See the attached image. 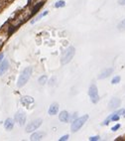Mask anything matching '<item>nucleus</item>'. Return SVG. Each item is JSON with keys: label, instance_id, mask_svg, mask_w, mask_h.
I'll list each match as a JSON object with an SVG mask.
<instances>
[{"label": "nucleus", "instance_id": "21", "mask_svg": "<svg viewBox=\"0 0 125 141\" xmlns=\"http://www.w3.org/2000/svg\"><path fill=\"white\" fill-rule=\"evenodd\" d=\"M115 112L117 113L118 115H123L125 117V109H123V108H122V109H119L118 111H115Z\"/></svg>", "mask_w": 125, "mask_h": 141}, {"label": "nucleus", "instance_id": "10", "mask_svg": "<svg viewBox=\"0 0 125 141\" xmlns=\"http://www.w3.org/2000/svg\"><path fill=\"white\" fill-rule=\"evenodd\" d=\"M112 73H113V69H112V68L105 69L104 71H102V73L98 76V79H106V78H108V77H109V76H110Z\"/></svg>", "mask_w": 125, "mask_h": 141}, {"label": "nucleus", "instance_id": "17", "mask_svg": "<svg viewBox=\"0 0 125 141\" xmlns=\"http://www.w3.org/2000/svg\"><path fill=\"white\" fill-rule=\"evenodd\" d=\"M48 13H49V11H48V10H47V11H45V12H43V13H41L40 15H38L37 17L35 18L34 20H32V21H31V24H35L36 22H38V21H39V20L41 19V18H43L44 16H45V15H47Z\"/></svg>", "mask_w": 125, "mask_h": 141}, {"label": "nucleus", "instance_id": "24", "mask_svg": "<svg viewBox=\"0 0 125 141\" xmlns=\"http://www.w3.org/2000/svg\"><path fill=\"white\" fill-rule=\"evenodd\" d=\"M118 27H119L120 29H125V19L123 20V21H122V22L120 23L119 26H118Z\"/></svg>", "mask_w": 125, "mask_h": 141}, {"label": "nucleus", "instance_id": "2", "mask_svg": "<svg viewBox=\"0 0 125 141\" xmlns=\"http://www.w3.org/2000/svg\"><path fill=\"white\" fill-rule=\"evenodd\" d=\"M74 54H75V49L73 46L68 47L67 50H65L64 53L62 54V59H61V63L62 65H67L68 63L72 61V59L74 58Z\"/></svg>", "mask_w": 125, "mask_h": 141}, {"label": "nucleus", "instance_id": "15", "mask_svg": "<svg viewBox=\"0 0 125 141\" xmlns=\"http://www.w3.org/2000/svg\"><path fill=\"white\" fill-rule=\"evenodd\" d=\"M4 127H5V129L7 130L13 129V127H14V120L11 118H7L6 121L4 122Z\"/></svg>", "mask_w": 125, "mask_h": 141}, {"label": "nucleus", "instance_id": "14", "mask_svg": "<svg viewBox=\"0 0 125 141\" xmlns=\"http://www.w3.org/2000/svg\"><path fill=\"white\" fill-rule=\"evenodd\" d=\"M44 4H45V2L44 1H41V2H39V3H37L36 5L33 7V9H32V12H31V14H30V16H33V15H35L37 12L40 10L41 8L44 6Z\"/></svg>", "mask_w": 125, "mask_h": 141}, {"label": "nucleus", "instance_id": "22", "mask_svg": "<svg viewBox=\"0 0 125 141\" xmlns=\"http://www.w3.org/2000/svg\"><path fill=\"white\" fill-rule=\"evenodd\" d=\"M99 136H91V137H89V140L91 141H97L99 140Z\"/></svg>", "mask_w": 125, "mask_h": 141}, {"label": "nucleus", "instance_id": "11", "mask_svg": "<svg viewBox=\"0 0 125 141\" xmlns=\"http://www.w3.org/2000/svg\"><path fill=\"white\" fill-rule=\"evenodd\" d=\"M9 68V62L7 60H4L2 61L1 64H0V76H2L3 73H6V71Z\"/></svg>", "mask_w": 125, "mask_h": 141}, {"label": "nucleus", "instance_id": "19", "mask_svg": "<svg viewBox=\"0 0 125 141\" xmlns=\"http://www.w3.org/2000/svg\"><path fill=\"white\" fill-rule=\"evenodd\" d=\"M47 79H48L47 76H42V77L39 78L38 82H39V84H40V85H45L46 83H47Z\"/></svg>", "mask_w": 125, "mask_h": 141}, {"label": "nucleus", "instance_id": "7", "mask_svg": "<svg viewBox=\"0 0 125 141\" xmlns=\"http://www.w3.org/2000/svg\"><path fill=\"white\" fill-rule=\"evenodd\" d=\"M120 103H121V100H120L119 98L114 97V98H112V99L109 102L108 107H109V109H115V108L120 106Z\"/></svg>", "mask_w": 125, "mask_h": 141}, {"label": "nucleus", "instance_id": "5", "mask_svg": "<svg viewBox=\"0 0 125 141\" xmlns=\"http://www.w3.org/2000/svg\"><path fill=\"white\" fill-rule=\"evenodd\" d=\"M42 122H43V120L41 118L36 119L34 121H32L31 123H29L28 125H27V127H26V132H27V133H30V132H32V131L37 130L41 125H42Z\"/></svg>", "mask_w": 125, "mask_h": 141}, {"label": "nucleus", "instance_id": "20", "mask_svg": "<svg viewBox=\"0 0 125 141\" xmlns=\"http://www.w3.org/2000/svg\"><path fill=\"white\" fill-rule=\"evenodd\" d=\"M120 79H121V78H120L119 76H116V77H114L113 79H112L111 84H112V85H116V84H118V83H119Z\"/></svg>", "mask_w": 125, "mask_h": 141}, {"label": "nucleus", "instance_id": "25", "mask_svg": "<svg viewBox=\"0 0 125 141\" xmlns=\"http://www.w3.org/2000/svg\"><path fill=\"white\" fill-rule=\"evenodd\" d=\"M68 135H64V136H62L59 140L60 141H66V140H68Z\"/></svg>", "mask_w": 125, "mask_h": 141}, {"label": "nucleus", "instance_id": "27", "mask_svg": "<svg viewBox=\"0 0 125 141\" xmlns=\"http://www.w3.org/2000/svg\"><path fill=\"white\" fill-rule=\"evenodd\" d=\"M3 58H4V54H2V53H1V54H0V62H2V61H3Z\"/></svg>", "mask_w": 125, "mask_h": 141}, {"label": "nucleus", "instance_id": "9", "mask_svg": "<svg viewBox=\"0 0 125 141\" xmlns=\"http://www.w3.org/2000/svg\"><path fill=\"white\" fill-rule=\"evenodd\" d=\"M21 102H22L23 105H25V106H29V105H31L32 103H34V98L32 97V96H23L22 98H21Z\"/></svg>", "mask_w": 125, "mask_h": 141}, {"label": "nucleus", "instance_id": "1", "mask_svg": "<svg viewBox=\"0 0 125 141\" xmlns=\"http://www.w3.org/2000/svg\"><path fill=\"white\" fill-rule=\"evenodd\" d=\"M32 72H33V68L32 67H27L26 69H24V71L21 73L19 79H18L17 82L18 88H22V86H24V85L28 83L29 79L31 78Z\"/></svg>", "mask_w": 125, "mask_h": 141}, {"label": "nucleus", "instance_id": "6", "mask_svg": "<svg viewBox=\"0 0 125 141\" xmlns=\"http://www.w3.org/2000/svg\"><path fill=\"white\" fill-rule=\"evenodd\" d=\"M26 119H27V116L25 112H22V111H18L16 114H15V121L18 122L19 125H24L25 122H26Z\"/></svg>", "mask_w": 125, "mask_h": 141}, {"label": "nucleus", "instance_id": "13", "mask_svg": "<svg viewBox=\"0 0 125 141\" xmlns=\"http://www.w3.org/2000/svg\"><path fill=\"white\" fill-rule=\"evenodd\" d=\"M59 119L63 121V122H68V119H70V114H68V111H66V110H64L62 112L59 114Z\"/></svg>", "mask_w": 125, "mask_h": 141}, {"label": "nucleus", "instance_id": "4", "mask_svg": "<svg viewBox=\"0 0 125 141\" xmlns=\"http://www.w3.org/2000/svg\"><path fill=\"white\" fill-rule=\"evenodd\" d=\"M88 96L91 97V102L93 103H97L99 102V96H98V90H97L96 85L92 84L89 86V90H88Z\"/></svg>", "mask_w": 125, "mask_h": 141}, {"label": "nucleus", "instance_id": "8", "mask_svg": "<svg viewBox=\"0 0 125 141\" xmlns=\"http://www.w3.org/2000/svg\"><path fill=\"white\" fill-rule=\"evenodd\" d=\"M119 118H120V115H118L116 112H114V113H112L110 116H108L107 118L104 120L103 125H107L110 121H118V120H119Z\"/></svg>", "mask_w": 125, "mask_h": 141}, {"label": "nucleus", "instance_id": "16", "mask_svg": "<svg viewBox=\"0 0 125 141\" xmlns=\"http://www.w3.org/2000/svg\"><path fill=\"white\" fill-rule=\"evenodd\" d=\"M44 135H45L44 132H35L34 134L31 135V140H41Z\"/></svg>", "mask_w": 125, "mask_h": 141}, {"label": "nucleus", "instance_id": "23", "mask_svg": "<svg viewBox=\"0 0 125 141\" xmlns=\"http://www.w3.org/2000/svg\"><path fill=\"white\" fill-rule=\"evenodd\" d=\"M120 128V124H116V125H114L113 127L111 128V130L112 131H116V130H118Z\"/></svg>", "mask_w": 125, "mask_h": 141}, {"label": "nucleus", "instance_id": "18", "mask_svg": "<svg viewBox=\"0 0 125 141\" xmlns=\"http://www.w3.org/2000/svg\"><path fill=\"white\" fill-rule=\"evenodd\" d=\"M66 6V2L64 0H59L58 2L55 3V8H61V7H65Z\"/></svg>", "mask_w": 125, "mask_h": 141}, {"label": "nucleus", "instance_id": "28", "mask_svg": "<svg viewBox=\"0 0 125 141\" xmlns=\"http://www.w3.org/2000/svg\"><path fill=\"white\" fill-rule=\"evenodd\" d=\"M0 45H1V41H0Z\"/></svg>", "mask_w": 125, "mask_h": 141}, {"label": "nucleus", "instance_id": "12", "mask_svg": "<svg viewBox=\"0 0 125 141\" xmlns=\"http://www.w3.org/2000/svg\"><path fill=\"white\" fill-rule=\"evenodd\" d=\"M58 111H59V104H58L57 102H55V103H52L50 108H49V114L50 115H55V114H57Z\"/></svg>", "mask_w": 125, "mask_h": 141}, {"label": "nucleus", "instance_id": "3", "mask_svg": "<svg viewBox=\"0 0 125 141\" xmlns=\"http://www.w3.org/2000/svg\"><path fill=\"white\" fill-rule=\"evenodd\" d=\"M88 117H89V116H88L87 114H85V115H82V116H80V117L75 119L74 122L72 123V126H71L72 131H73V132H77L78 130H80V128L82 127V125L87 121Z\"/></svg>", "mask_w": 125, "mask_h": 141}, {"label": "nucleus", "instance_id": "26", "mask_svg": "<svg viewBox=\"0 0 125 141\" xmlns=\"http://www.w3.org/2000/svg\"><path fill=\"white\" fill-rule=\"evenodd\" d=\"M118 3H119L120 5H125V0H119Z\"/></svg>", "mask_w": 125, "mask_h": 141}]
</instances>
